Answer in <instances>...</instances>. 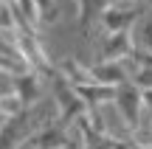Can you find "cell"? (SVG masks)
Masks as SVG:
<instances>
[{
  "instance_id": "1",
  "label": "cell",
  "mask_w": 152,
  "mask_h": 149,
  "mask_svg": "<svg viewBox=\"0 0 152 149\" xmlns=\"http://www.w3.org/2000/svg\"><path fill=\"white\" fill-rule=\"evenodd\" d=\"M147 14V6L138 0H124V3H113L104 6L99 14V28L107 34H118V31H135V25L141 23V17Z\"/></svg>"
},
{
  "instance_id": "2",
  "label": "cell",
  "mask_w": 152,
  "mask_h": 149,
  "mask_svg": "<svg viewBox=\"0 0 152 149\" xmlns=\"http://www.w3.org/2000/svg\"><path fill=\"white\" fill-rule=\"evenodd\" d=\"M14 45L20 48V54H23V59L28 62V68L37 71L39 76L51 79L56 71H59V68L48 59V54H45V48H42V42H39L37 31H31V28H20V31H14Z\"/></svg>"
},
{
  "instance_id": "3",
  "label": "cell",
  "mask_w": 152,
  "mask_h": 149,
  "mask_svg": "<svg viewBox=\"0 0 152 149\" xmlns=\"http://www.w3.org/2000/svg\"><path fill=\"white\" fill-rule=\"evenodd\" d=\"M113 107L118 110L121 121L127 124L130 132H135L144 124V90L135 87L132 82H124L121 87H115V101Z\"/></svg>"
},
{
  "instance_id": "4",
  "label": "cell",
  "mask_w": 152,
  "mask_h": 149,
  "mask_svg": "<svg viewBox=\"0 0 152 149\" xmlns=\"http://www.w3.org/2000/svg\"><path fill=\"white\" fill-rule=\"evenodd\" d=\"M132 71H135V62L130 59H96L90 65L93 82L96 84H107V87H121L124 82H130Z\"/></svg>"
},
{
  "instance_id": "5",
  "label": "cell",
  "mask_w": 152,
  "mask_h": 149,
  "mask_svg": "<svg viewBox=\"0 0 152 149\" xmlns=\"http://www.w3.org/2000/svg\"><path fill=\"white\" fill-rule=\"evenodd\" d=\"M37 129L39 127H34V116L28 110H23L20 116H14L0 129V149H23V144H28Z\"/></svg>"
},
{
  "instance_id": "6",
  "label": "cell",
  "mask_w": 152,
  "mask_h": 149,
  "mask_svg": "<svg viewBox=\"0 0 152 149\" xmlns=\"http://www.w3.org/2000/svg\"><path fill=\"white\" fill-rule=\"evenodd\" d=\"M45 87H48V79L39 76L37 71H28V73H23V76L11 79V90L20 96V101H23L26 110H31V107L45 96Z\"/></svg>"
},
{
  "instance_id": "7",
  "label": "cell",
  "mask_w": 152,
  "mask_h": 149,
  "mask_svg": "<svg viewBox=\"0 0 152 149\" xmlns=\"http://www.w3.org/2000/svg\"><path fill=\"white\" fill-rule=\"evenodd\" d=\"M135 31H118V34H107L99 48L96 59H130L135 51Z\"/></svg>"
},
{
  "instance_id": "8",
  "label": "cell",
  "mask_w": 152,
  "mask_h": 149,
  "mask_svg": "<svg viewBox=\"0 0 152 149\" xmlns=\"http://www.w3.org/2000/svg\"><path fill=\"white\" fill-rule=\"evenodd\" d=\"M31 68H28V62L23 59L20 48L14 45V39L3 37L0 34V73H6V76H23V73H28Z\"/></svg>"
},
{
  "instance_id": "9",
  "label": "cell",
  "mask_w": 152,
  "mask_h": 149,
  "mask_svg": "<svg viewBox=\"0 0 152 149\" xmlns=\"http://www.w3.org/2000/svg\"><path fill=\"white\" fill-rule=\"evenodd\" d=\"M59 71L73 87H82V84H93V73H90V65H82L76 56H65L59 62Z\"/></svg>"
},
{
  "instance_id": "10",
  "label": "cell",
  "mask_w": 152,
  "mask_h": 149,
  "mask_svg": "<svg viewBox=\"0 0 152 149\" xmlns=\"http://www.w3.org/2000/svg\"><path fill=\"white\" fill-rule=\"evenodd\" d=\"M23 110H26V107H23L20 96H17L14 90H3V93H0V113H3L6 118H14V116H20Z\"/></svg>"
},
{
  "instance_id": "11",
  "label": "cell",
  "mask_w": 152,
  "mask_h": 149,
  "mask_svg": "<svg viewBox=\"0 0 152 149\" xmlns=\"http://www.w3.org/2000/svg\"><path fill=\"white\" fill-rule=\"evenodd\" d=\"M135 34H138V48L152 51V6L147 9V14L141 17V23L135 25Z\"/></svg>"
},
{
  "instance_id": "12",
  "label": "cell",
  "mask_w": 152,
  "mask_h": 149,
  "mask_svg": "<svg viewBox=\"0 0 152 149\" xmlns=\"http://www.w3.org/2000/svg\"><path fill=\"white\" fill-rule=\"evenodd\" d=\"M130 82L135 84V87H141L144 93H147V90H152V68H141V65H135V71H132Z\"/></svg>"
},
{
  "instance_id": "13",
  "label": "cell",
  "mask_w": 152,
  "mask_h": 149,
  "mask_svg": "<svg viewBox=\"0 0 152 149\" xmlns=\"http://www.w3.org/2000/svg\"><path fill=\"white\" fill-rule=\"evenodd\" d=\"M132 62L141 65V68H152V51H144V48L135 45V51H132Z\"/></svg>"
},
{
  "instance_id": "14",
  "label": "cell",
  "mask_w": 152,
  "mask_h": 149,
  "mask_svg": "<svg viewBox=\"0 0 152 149\" xmlns=\"http://www.w3.org/2000/svg\"><path fill=\"white\" fill-rule=\"evenodd\" d=\"M152 118V90L144 93V121H149Z\"/></svg>"
},
{
  "instance_id": "15",
  "label": "cell",
  "mask_w": 152,
  "mask_h": 149,
  "mask_svg": "<svg viewBox=\"0 0 152 149\" xmlns=\"http://www.w3.org/2000/svg\"><path fill=\"white\" fill-rule=\"evenodd\" d=\"M76 3H85V0H76Z\"/></svg>"
},
{
  "instance_id": "16",
  "label": "cell",
  "mask_w": 152,
  "mask_h": 149,
  "mask_svg": "<svg viewBox=\"0 0 152 149\" xmlns=\"http://www.w3.org/2000/svg\"><path fill=\"white\" fill-rule=\"evenodd\" d=\"M149 127H152V118H149Z\"/></svg>"
},
{
  "instance_id": "17",
  "label": "cell",
  "mask_w": 152,
  "mask_h": 149,
  "mask_svg": "<svg viewBox=\"0 0 152 149\" xmlns=\"http://www.w3.org/2000/svg\"><path fill=\"white\" fill-rule=\"evenodd\" d=\"M0 6H3V0H0Z\"/></svg>"
}]
</instances>
